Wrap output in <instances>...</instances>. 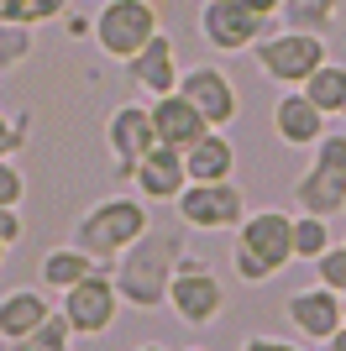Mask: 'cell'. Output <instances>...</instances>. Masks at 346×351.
<instances>
[{
    "instance_id": "cell-15",
    "label": "cell",
    "mask_w": 346,
    "mask_h": 351,
    "mask_svg": "<svg viewBox=\"0 0 346 351\" xmlns=\"http://www.w3.org/2000/svg\"><path fill=\"white\" fill-rule=\"evenodd\" d=\"M126 73H131V89H142L147 100H158V95H173L178 89V47H173L168 32H158L147 47H137L126 58Z\"/></svg>"
},
{
    "instance_id": "cell-4",
    "label": "cell",
    "mask_w": 346,
    "mask_h": 351,
    "mask_svg": "<svg viewBox=\"0 0 346 351\" xmlns=\"http://www.w3.org/2000/svg\"><path fill=\"white\" fill-rule=\"evenodd\" d=\"M310 152H315V162L294 184L299 215H320V220L346 215V132H325Z\"/></svg>"
},
{
    "instance_id": "cell-9",
    "label": "cell",
    "mask_w": 346,
    "mask_h": 351,
    "mask_svg": "<svg viewBox=\"0 0 346 351\" xmlns=\"http://www.w3.org/2000/svg\"><path fill=\"white\" fill-rule=\"evenodd\" d=\"M194 27H200V43L210 53H246V47H257L268 16H257L246 0H205Z\"/></svg>"
},
{
    "instance_id": "cell-26",
    "label": "cell",
    "mask_w": 346,
    "mask_h": 351,
    "mask_svg": "<svg viewBox=\"0 0 346 351\" xmlns=\"http://www.w3.org/2000/svg\"><path fill=\"white\" fill-rule=\"evenodd\" d=\"M32 58V27H16V21H0V73L21 69Z\"/></svg>"
},
{
    "instance_id": "cell-22",
    "label": "cell",
    "mask_w": 346,
    "mask_h": 351,
    "mask_svg": "<svg viewBox=\"0 0 346 351\" xmlns=\"http://www.w3.org/2000/svg\"><path fill=\"white\" fill-rule=\"evenodd\" d=\"M341 11V0H284L278 16H284V27H299V32H325Z\"/></svg>"
},
{
    "instance_id": "cell-10",
    "label": "cell",
    "mask_w": 346,
    "mask_h": 351,
    "mask_svg": "<svg viewBox=\"0 0 346 351\" xmlns=\"http://www.w3.org/2000/svg\"><path fill=\"white\" fill-rule=\"evenodd\" d=\"M115 309H121V293L111 283V267H95L84 283H73L69 293H58V315L69 320L73 336H105L115 325Z\"/></svg>"
},
{
    "instance_id": "cell-20",
    "label": "cell",
    "mask_w": 346,
    "mask_h": 351,
    "mask_svg": "<svg viewBox=\"0 0 346 351\" xmlns=\"http://www.w3.org/2000/svg\"><path fill=\"white\" fill-rule=\"evenodd\" d=\"M95 267H100V263H95L89 252H79L73 241H63V247H47L43 257H37V289H47V293H69L73 283H84Z\"/></svg>"
},
{
    "instance_id": "cell-19",
    "label": "cell",
    "mask_w": 346,
    "mask_h": 351,
    "mask_svg": "<svg viewBox=\"0 0 346 351\" xmlns=\"http://www.w3.org/2000/svg\"><path fill=\"white\" fill-rule=\"evenodd\" d=\"M53 315V304H47V289H11L5 299H0V341L5 346H16V341H27L37 325Z\"/></svg>"
},
{
    "instance_id": "cell-18",
    "label": "cell",
    "mask_w": 346,
    "mask_h": 351,
    "mask_svg": "<svg viewBox=\"0 0 346 351\" xmlns=\"http://www.w3.org/2000/svg\"><path fill=\"white\" fill-rule=\"evenodd\" d=\"M184 168H189V184H220V178H236V142L210 126V132L184 152Z\"/></svg>"
},
{
    "instance_id": "cell-35",
    "label": "cell",
    "mask_w": 346,
    "mask_h": 351,
    "mask_svg": "<svg viewBox=\"0 0 346 351\" xmlns=\"http://www.w3.org/2000/svg\"><path fill=\"white\" fill-rule=\"evenodd\" d=\"M5 252H11V247H5V241H0V267H5Z\"/></svg>"
},
{
    "instance_id": "cell-11",
    "label": "cell",
    "mask_w": 346,
    "mask_h": 351,
    "mask_svg": "<svg viewBox=\"0 0 346 351\" xmlns=\"http://www.w3.org/2000/svg\"><path fill=\"white\" fill-rule=\"evenodd\" d=\"M178 95H184L194 110H200L216 132H226L231 121L242 116V95H236V79H231L220 63H200V69L178 73Z\"/></svg>"
},
{
    "instance_id": "cell-27",
    "label": "cell",
    "mask_w": 346,
    "mask_h": 351,
    "mask_svg": "<svg viewBox=\"0 0 346 351\" xmlns=\"http://www.w3.org/2000/svg\"><path fill=\"white\" fill-rule=\"evenodd\" d=\"M315 283H325V289H336L346 299V241H331L315 257Z\"/></svg>"
},
{
    "instance_id": "cell-6",
    "label": "cell",
    "mask_w": 346,
    "mask_h": 351,
    "mask_svg": "<svg viewBox=\"0 0 346 351\" xmlns=\"http://www.w3.org/2000/svg\"><path fill=\"white\" fill-rule=\"evenodd\" d=\"M89 32H95V47L105 58L126 63L137 47H147L163 32V16L152 0H105L100 11L89 16Z\"/></svg>"
},
{
    "instance_id": "cell-34",
    "label": "cell",
    "mask_w": 346,
    "mask_h": 351,
    "mask_svg": "<svg viewBox=\"0 0 346 351\" xmlns=\"http://www.w3.org/2000/svg\"><path fill=\"white\" fill-rule=\"evenodd\" d=\"M137 351H168V346H158V341H147V346H137Z\"/></svg>"
},
{
    "instance_id": "cell-3",
    "label": "cell",
    "mask_w": 346,
    "mask_h": 351,
    "mask_svg": "<svg viewBox=\"0 0 346 351\" xmlns=\"http://www.w3.org/2000/svg\"><path fill=\"white\" fill-rule=\"evenodd\" d=\"M152 226V210H147L142 194H111V199H100V205H89L84 215L73 220V247L89 252L100 267H111L121 252L137 241V236Z\"/></svg>"
},
{
    "instance_id": "cell-28",
    "label": "cell",
    "mask_w": 346,
    "mask_h": 351,
    "mask_svg": "<svg viewBox=\"0 0 346 351\" xmlns=\"http://www.w3.org/2000/svg\"><path fill=\"white\" fill-rule=\"evenodd\" d=\"M27 132H32L27 110H0V158H16L27 147Z\"/></svg>"
},
{
    "instance_id": "cell-13",
    "label": "cell",
    "mask_w": 346,
    "mask_h": 351,
    "mask_svg": "<svg viewBox=\"0 0 346 351\" xmlns=\"http://www.w3.org/2000/svg\"><path fill=\"white\" fill-rule=\"evenodd\" d=\"M131 189L142 194L147 205H173L178 194H184L189 184V168H184V152L178 147H152V152H142V158L131 162Z\"/></svg>"
},
{
    "instance_id": "cell-23",
    "label": "cell",
    "mask_w": 346,
    "mask_h": 351,
    "mask_svg": "<svg viewBox=\"0 0 346 351\" xmlns=\"http://www.w3.org/2000/svg\"><path fill=\"white\" fill-rule=\"evenodd\" d=\"M63 16H69V0H0V21H16V27H43Z\"/></svg>"
},
{
    "instance_id": "cell-30",
    "label": "cell",
    "mask_w": 346,
    "mask_h": 351,
    "mask_svg": "<svg viewBox=\"0 0 346 351\" xmlns=\"http://www.w3.org/2000/svg\"><path fill=\"white\" fill-rule=\"evenodd\" d=\"M27 236V220H21V205H0V241L5 247H16Z\"/></svg>"
},
{
    "instance_id": "cell-1",
    "label": "cell",
    "mask_w": 346,
    "mask_h": 351,
    "mask_svg": "<svg viewBox=\"0 0 346 351\" xmlns=\"http://www.w3.org/2000/svg\"><path fill=\"white\" fill-rule=\"evenodd\" d=\"M178 263H184V231L147 226V231L111 263V283H115V293H121V304L163 309V304H168V283H173V267H178Z\"/></svg>"
},
{
    "instance_id": "cell-33",
    "label": "cell",
    "mask_w": 346,
    "mask_h": 351,
    "mask_svg": "<svg viewBox=\"0 0 346 351\" xmlns=\"http://www.w3.org/2000/svg\"><path fill=\"white\" fill-rule=\"evenodd\" d=\"M320 351H346V325H341V330H336L331 341H320Z\"/></svg>"
},
{
    "instance_id": "cell-32",
    "label": "cell",
    "mask_w": 346,
    "mask_h": 351,
    "mask_svg": "<svg viewBox=\"0 0 346 351\" xmlns=\"http://www.w3.org/2000/svg\"><path fill=\"white\" fill-rule=\"evenodd\" d=\"M246 5H252L257 16H278V5H284V0H246Z\"/></svg>"
},
{
    "instance_id": "cell-21",
    "label": "cell",
    "mask_w": 346,
    "mask_h": 351,
    "mask_svg": "<svg viewBox=\"0 0 346 351\" xmlns=\"http://www.w3.org/2000/svg\"><path fill=\"white\" fill-rule=\"evenodd\" d=\"M299 89L320 105V110H325V116H341V110H346V63H331V58H325Z\"/></svg>"
},
{
    "instance_id": "cell-16",
    "label": "cell",
    "mask_w": 346,
    "mask_h": 351,
    "mask_svg": "<svg viewBox=\"0 0 346 351\" xmlns=\"http://www.w3.org/2000/svg\"><path fill=\"white\" fill-rule=\"evenodd\" d=\"M325 132H331V116H325L304 89H284L273 100V136L284 147H315Z\"/></svg>"
},
{
    "instance_id": "cell-24",
    "label": "cell",
    "mask_w": 346,
    "mask_h": 351,
    "mask_svg": "<svg viewBox=\"0 0 346 351\" xmlns=\"http://www.w3.org/2000/svg\"><path fill=\"white\" fill-rule=\"evenodd\" d=\"M331 241H336V236H331V220H320V215H294V257H299V263H315Z\"/></svg>"
},
{
    "instance_id": "cell-7",
    "label": "cell",
    "mask_w": 346,
    "mask_h": 351,
    "mask_svg": "<svg viewBox=\"0 0 346 351\" xmlns=\"http://www.w3.org/2000/svg\"><path fill=\"white\" fill-rule=\"evenodd\" d=\"M168 309L178 315L184 325H216L220 315H226V283L216 278V267L200 263V257H189L173 267V283H168Z\"/></svg>"
},
{
    "instance_id": "cell-29",
    "label": "cell",
    "mask_w": 346,
    "mask_h": 351,
    "mask_svg": "<svg viewBox=\"0 0 346 351\" xmlns=\"http://www.w3.org/2000/svg\"><path fill=\"white\" fill-rule=\"evenodd\" d=\"M27 199V173L11 158H0V205H21Z\"/></svg>"
},
{
    "instance_id": "cell-17",
    "label": "cell",
    "mask_w": 346,
    "mask_h": 351,
    "mask_svg": "<svg viewBox=\"0 0 346 351\" xmlns=\"http://www.w3.org/2000/svg\"><path fill=\"white\" fill-rule=\"evenodd\" d=\"M152 105V132H158L163 147H178V152H189V147L200 142L205 132H210V121L194 110V105L173 89V95H158V100H147Z\"/></svg>"
},
{
    "instance_id": "cell-14",
    "label": "cell",
    "mask_w": 346,
    "mask_h": 351,
    "mask_svg": "<svg viewBox=\"0 0 346 351\" xmlns=\"http://www.w3.org/2000/svg\"><path fill=\"white\" fill-rule=\"evenodd\" d=\"M105 147L115 158V173L126 178L131 162L158 147V132H152V105H115L111 121H105Z\"/></svg>"
},
{
    "instance_id": "cell-12",
    "label": "cell",
    "mask_w": 346,
    "mask_h": 351,
    "mask_svg": "<svg viewBox=\"0 0 346 351\" xmlns=\"http://www.w3.org/2000/svg\"><path fill=\"white\" fill-rule=\"evenodd\" d=\"M284 320L299 330V341H331L336 330L346 325V299L325 283H310V289H294L284 304Z\"/></svg>"
},
{
    "instance_id": "cell-31",
    "label": "cell",
    "mask_w": 346,
    "mask_h": 351,
    "mask_svg": "<svg viewBox=\"0 0 346 351\" xmlns=\"http://www.w3.org/2000/svg\"><path fill=\"white\" fill-rule=\"evenodd\" d=\"M242 351H304V346H294L284 336H252V341H242Z\"/></svg>"
},
{
    "instance_id": "cell-25",
    "label": "cell",
    "mask_w": 346,
    "mask_h": 351,
    "mask_svg": "<svg viewBox=\"0 0 346 351\" xmlns=\"http://www.w3.org/2000/svg\"><path fill=\"white\" fill-rule=\"evenodd\" d=\"M69 341H73V330H69V320H63V315H47L43 325H37V330H32L27 341H16L11 351H69Z\"/></svg>"
},
{
    "instance_id": "cell-37",
    "label": "cell",
    "mask_w": 346,
    "mask_h": 351,
    "mask_svg": "<svg viewBox=\"0 0 346 351\" xmlns=\"http://www.w3.org/2000/svg\"><path fill=\"white\" fill-rule=\"evenodd\" d=\"M341 121H346V110H341Z\"/></svg>"
},
{
    "instance_id": "cell-8",
    "label": "cell",
    "mask_w": 346,
    "mask_h": 351,
    "mask_svg": "<svg viewBox=\"0 0 346 351\" xmlns=\"http://www.w3.org/2000/svg\"><path fill=\"white\" fill-rule=\"evenodd\" d=\"M184 231H236L246 220V194L236 189V178H220V184H184V194L173 199Z\"/></svg>"
},
{
    "instance_id": "cell-5",
    "label": "cell",
    "mask_w": 346,
    "mask_h": 351,
    "mask_svg": "<svg viewBox=\"0 0 346 351\" xmlns=\"http://www.w3.org/2000/svg\"><path fill=\"white\" fill-rule=\"evenodd\" d=\"M252 53H257V69L268 73L278 89H299L320 63L331 58V53H325V32H299V27L262 32Z\"/></svg>"
},
{
    "instance_id": "cell-36",
    "label": "cell",
    "mask_w": 346,
    "mask_h": 351,
    "mask_svg": "<svg viewBox=\"0 0 346 351\" xmlns=\"http://www.w3.org/2000/svg\"><path fill=\"white\" fill-rule=\"evenodd\" d=\"M184 351H205V346H184Z\"/></svg>"
},
{
    "instance_id": "cell-2",
    "label": "cell",
    "mask_w": 346,
    "mask_h": 351,
    "mask_svg": "<svg viewBox=\"0 0 346 351\" xmlns=\"http://www.w3.org/2000/svg\"><path fill=\"white\" fill-rule=\"evenodd\" d=\"M294 263V215L288 210H246L231 241V267L242 283H268Z\"/></svg>"
},
{
    "instance_id": "cell-38",
    "label": "cell",
    "mask_w": 346,
    "mask_h": 351,
    "mask_svg": "<svg viewBox=\"0 0 346 351\" xmlns=\"http://www.w3.org/2000/svg\"><path fill=\"white\" fill-rule=\"evenodd\" d=\"M341 241H346V231H341Z\"/></svg>"
}]
</instances>
